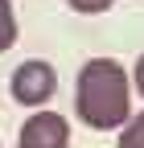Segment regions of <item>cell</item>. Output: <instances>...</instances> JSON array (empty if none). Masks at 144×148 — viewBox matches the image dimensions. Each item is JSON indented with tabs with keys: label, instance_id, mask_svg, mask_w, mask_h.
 <instances>
[{
	"label": "cell",
	"instance_id": "obj_1",
	"mask_svg": "<svg viewBox=\"0 0 144 148\" xmlns=\"http://www.w3.org/2000/svg\"><path fill=\"white\" fill-rule=\"evenodd\" d=\"M74 111L86 127L111 132L123 127L132 115V78L115 58H91L78 70V86H74Z\"/></svg>",
	"mask_w": 144,
	"mask_h": 148
},
{
	"label": "cell",
	"instance_id": "obj_2",
	"mask_svg": "<svg viewBox=\"0 0 144 148\" xmlns=\"http://www.w3.org/2000/svg\"><path fill=\"white\" fill-rule=\"evenodd\" d=\"M8 90H12V99L21 103V107H41L53 99V90H58V74H53L49 62L41 58H29L12 70V78H8Z\"/></svg>",
	"mask_w": 144,
	"mask_h": 148
},
{
	"label": "cell",
	"instance_id": "obj_3",
	"mask_svg": "<svg viewBox=\"0 0 144 148\" xmlns=\"http://www.w3.org/2000/svg\"><path fill=\"white\" fill-rule=\"evenodd\" d=\"M66 144H70V123L58 111L29 115L21 127V140H16V148H66Z\"/></svg>",
	"mask_w": 144,
	"mask_h": 148
},
{
	"label": "cell",
	"instance_id": "obj_4",
	"mask_svg": "<svg viewBox=\"0 0 144 148\" xmlns=\"http://www.w3.org/2000/svg\"><path fill=\"white\" fill-rule=\"evenodd\" d=\"M16 45V12H12V0H0V53Z\"/></svg>",
	"mask_w": 144,
	"mask_h": 148
},
{
	"label": "cell",
	"instance_id": "obj_5",
	"mask_svg": "<svg viewBox=\"0 0 144 148\" xmlns=\"http://www.w3.org/2000/svg\"><path fill=\"white\" fill-rule=\"evenodd\" d=\"M119 148H144V111L123 123V132H119Z\"/></svg>",
	"mask_w": 144,
	"mask_h": 148
},
{
	"label": "cell",
	"instance_id": "obj_6",
	"mask_svg": "<svg viewBox=\"0 0 144 148\" xmlns=\"http://www.w3.org/2000/svg\"><path fill=\"white\" fill-rule=\"evenodd\" d=\"M66 4L74 8V12H86V16H91V12H107L115 0H66Z\"/></svg>",
	"mask_w": 144,
	"mask_h": 148
},
{
	"label": "cell",
	"instance_id": "obj_7",
	"mask_svg": "<svg viewBox=\"0 0 144 148\" xmlns=\"http://www.w3.org/2000/svg\"><path fill=\"white\" fill-rule=\"evenodd\" d=\"M136 86H140V95H144V53H140V62H136Z\"/></svg>",
	"mask_w": 144,
	"mask_h": 148
}]
</instances>
